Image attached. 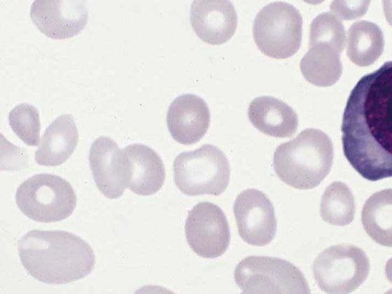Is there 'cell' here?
Wrapping results in <instances>:
<instances>
[{
    "label": "cell",
    "instance_id": "6da1fadb",
    "mask_svg": "<svg viewBox=\"0 0 392 294\" xmlns=\"http://www.w3.org/2000/svg\"><path fill=\"white\" fill-rule=\"evenodd\" d=\"M363 76L344 111L341 130L344 154L364 178L375 181L392 175V64Z\"/></svg>",
    "mask_w": 392,
    "mask_h": 294
},
{
    "label": "cell",
    "instance_id": "7a4b0ae2",
    "mask_svg": "<svg viewBox=\"0 0 392 294\" xmlns=\"http://www.w3.org/2000/svg\"><path fill=\"white\" fill-rule=\"evenodd\" d=\"M20 261L39 281L63 284L88 275L95 264L91 246L63 230H31L18 241Z\"/></svg>",
    "mask_w": 392,
    "mask_h": 294
},
{
    "label": "cell",
    "instance_id": "3957f363",
    "mask_svg": "<svg viewBox=\"0 0 392 294\" xmlns=\"http://www.w3.org/2000/svg\"><path fill=\"white\" fill-rule=\"evenodd\" d=\"M333 155L330 137L320 130L308 128L277 147L274 153V168L287 185L297 189H312L329 174Z\"/></svg>",
    "mask_w": 392,
    "mask_h": 294
},
{
    "label": "cell",
    "instance_id": "277c9868",
    "mask_svg": "<svg viewBox=\"0 0 392 294\" xmlns=\"http://www.w3.org/2000/svg\"><path fill=\"white\" fill-rule=\"evenodd\" d=\"M173 169L175 184L186 195L218 196L229 183L228 160L221 150L211 144L180 153L174 161Z\"/></svg>",
    "mask_w": 392,
    "mask_h": 294
},
{
    "label": "cell",
    "instance_id": "5b68a950",
    "mask_svg": "<svg viewBox=\"0 0 392 294\" xmlns=\"http://www.w3.org/2000/svg\"><path fill=\"white\" fill-rule=\"evenodd\" d=\"M15 201L29 218L52 223L68 218L76 206V195L71 184L62 177L38 174L18 187Z\"/></svg>",
    "mask_w": 392,
    "mask_h": 294
},
{
    "label": "cell",
    "instance_id": "8992f818",
    "mask_svg": "<svg viewBox=\"0 0 392 294\" xmlns=\"http://www.w3.org/2000/svg\"><path fill=\"white\" fill-rule=\"evenodd\" d=\"M302 18L293 5L272 2L257 14L253 23V37L265 55L276 58L291 57L299 50L302 41Z\"/></svg>",
    "mask_w": 392,
    "mask_h": 294
},
{
    "label": "cell",
    "instance_id": "52a82bcc",
    "mask_svg": "<svg viewBox=\"0 0 392 294\" xmlns=\"http://www.w3.org/2000/svg\"><path fill=\"white\" fill-rule=\"evenodd\" d=\"M234 276L244 293H310L301 271L278 258L246 257L238 263Z\"/></svg>",
    "mask_w": 392,
    "mask_h": 294
},
{
    "label": "cell",
    "instance_id": "ba28073f",
    "mask_svg": "<svg viewBox=\"0 0 392 294\" xmlns=\"http://www.w3.org/2000/svg\"><path fill=\"white\" fill-rule=\"evenodd\" d=\"M313 274L317 286L327 293H349L367 279L370 262L360 248L347 244L335 245L316 258Z\"/></svg>",
    "mask_w": 392,
    "mask_h": 294
},
{
    "label": "cell",
    "instance_id": "9c48e42d",
    "mask_svg": "<svg viewBox=\"0 0 392 294\" xmlns=\"http://www.w3.org/2000/svg\"><path fill=\"white\" fill-rule=\"evenodd\" d=\"M185 230L189 246L200 256L215 258L228 248V222L223 210L214 203L202 202L195 205L188 212Z\"/></svg>",
    "mask_w": 392,
    "mask_h": 294
},
{
    "label": "cell",
    "instance_id": "30bf717a",
    "mask_svg": "<svg viewBox=\"0 0 392 294\" xmlns=\"http://www.w3.org/2000/svg\"><path fill=\"white\" fill-rule=\"evenodd\" d=\"M233 211L241 238L246 243L262 246L270 244L276 231L274 206L267 196L256 189L240 192Z\"/></svg>",
    "mask_w": 392,
    "mask_h": 294
},
{
    "label": "cell",
    "instance_id": "8fae6325",
    "mask_svg": "<svg viewBox=\"0 0 392 294\" xmlns=\"http://www.w3.org/2000/svg\"><path fill=\"white\" fill-rule=\"evenodd\" d=\"M89 162L94 182L109 199L122 196L128 186L129 162L124 151L108 136H99L92 143Z\"/></svg>",
    "mask_w": 392,
    "mask_h": 294
},
{
    "label": "cell",
    "instance_id": "7c38bea8",
    "mask_svg": "<svg viewBox=\"0 0 392 294\" xmlns=\"http://www.w3.org/2000/svg\"><path fill=\"white\" fill-rule=\"evenodd\" d=\"M31 20L46 36L55 39L73 37L85 27L88 18L84 1H35Z\"/></svg>",
    "mask_w": 392,
    "mask_h": 294
},
{
    "label": "cell",
    "instance_id": "4fadbf2b",
    "mask_svg": "<svg viewBox=\"0 0 392 294\" xmlns=\"http://www.w3.org/2000/svg\"><path fill=\"white\" fill-rule=\"evenodd\" d=\"M210 111L205 101L197 95L183 94L170 104L167 125L177 142L190 145L198 142L210 125Z\"/></svg>",
    "mask_w": 392,
    "mask_h": 294
},
{
    "label": "cell",
    "instance_id": "5bb4252c",
    "mask_svg": "<svg viewBox=\"0 0 392 294\" xmlns=\"http://www.w3.org/2000/svg\"><path fill=\"white\" fill-rule=\"evenodd\" d=\"M190 21L197 36L203 41L218 45L227 41L237 25L236 10L228 1H195Z\"/></svg>",
    "mask_w": 392,
    "mask_h": 294
},
{
    "label": "cell",
    "instance_id": "9a60e30c",
    "mask_svg": "<svg viewBox=\"0 0 392 294\" xmlns=\"http://www.w3.org/2000/svg\"><path fill=\"white\" fill-rule=\"evenodd\" d=\"M130 178L127 188L139 195L157 192L165 179V169L158 154L151 148L141 144L125 147Z\"/></svg>",
    "mask_w": 392,
    "mask_h": 294
},
{
    "label": "cell",
    "instance_id": "2e32d148",
    "mask_svg": "<svg viewBox=\"0 0 392 294\" xmlns=\"http://www.w3.org/2000/svg\"><path fill=\"white\" fill-rule=\"evenodd\" d=\"M248 115L256 129L272 136L289 137L298 126L294 110L283 101L270 96L255 98L249 104Z\"/></svg>",
    "mask_w": 392,
    "mask_h": 294
},
{
    "label": "cell",
    "instance_id": "e0dca14e",
    "mask_svg": "<svg viewBox=\"0 0 392 294\" xmlns=\"http://www.w3.org/2000/svg\"><path fill=\"white\" fill-rule=\"evenodd\" d=\"M78 139V130L73 115H59L47 127L41 138L35 152L36 163L43 166L63 164L74 152Z\"/></svg>",
    "mask_w": 392,
    "mask_h": 294
},
{
    "label": "cell",
    "instance_id": "ac0fdd59",
    "mask_svg": "<svg viewBox=\"0 0 392 294\" xmlns=\"http://www.w3.org/2000/svg\"><path fill=\"white\" fill-rule=\"evenodd\" d=\"M305 79L319 87L335 84L342 73L340 53L325 44L309 46L300 64Z\"/></svg>",
    "mask_w": 392,
    "mask_h": 294
},
{
    "label": "cell",
    "instance_id": "d6986e66",
    "mask_svg": "<svg viewBox=\"0 0 392 294\" xmlns=\"http://www.w3.org/2000/svg\"><path fill=\"white\" fill-rule=\"evenodd\" d=\"M346 55L360 66L372 64L382 54L384 39L382 29L375 23L358 21L349 29Z\"/></svg>",
    "mask_w": 392,
    "mask_h": 294
},
{
    "label": "cell",
    "instance_id": "ffe728a7",
    "mask_svg": "<svg viewBox=\"0 0 392 294\" xmlns=\"http://www.w3.org/2000/svg\"><path fill=\"white\" fill-rule=\"evenodd\" d=\"M361 220L368 234L379 244L391 246L392 190L374 193L365 202Z\"/></svg>",
    "mask_w": 392,
    "mask_h": 294
},
{
    "label": "cell",
    "instance_id": "44dd1931",
    "mask_svg": "<svg viewBox=\"0 0 392 294\" xmlns=\"http://www.w3.org/2000/svg\"><path fill=\"white\" fill-rule=\"evenodd\" d=\"M355 200L350 188L344 183L335 181L326 188L321 202L323 220L333 225L351 223L355 215Z\"/></svg>",
    "mask_w": 392,
    "mask_h": 294
},
{
    "label": "cell",
    "instance_id": "7402d4cb",
    "mask_svg": "<svg viewBox=\"0 0 392 294\" xmlns=\"http://www.w3.org/2000/svg\"><path fill=\"white\" fill-rule=\"evenodd\" d=\"M346 32L342 22L332 13L318 15L310 25L309 46L325 44L339 53L344 48Z\"/></svg>",
    "mask_w": 392,
    "mask_h": 294
},
{
    "label": "cell",
    "instance_id": "603a6c76",
    "mask_svg": "<svg viewBox=\"0 0 392 294\" xmlns=\"http://www.w3.org/2000/svg\"><path fill=\"white\" fill-rule=\"evenodd\" d=\"M8 121L14 133L28 146L39 143L41 123L38 111L31 104L23 103L9 113Z\"/></svg>",
    "mask_w": 392,
    "mask_h": 294
},
{
    "label": "cell",
    "instance_id": "cb8c5ba5",
    "mask_svg": "<svg viewBox=\"0 0 392 294\" xmlns=\"http://www.w3.org/2000/svg\"><path fill=\"white\" fill-rule=\"evenodd\" d=\"M370 4V1H333L330 9L340 20H351L365 15Z\"/></svg>",
    "mask_w": 392,
    "mask_h": 294
}]
</instances>
